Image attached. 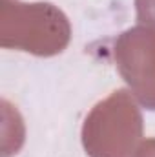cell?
<instances>
[{
	"mask_svg": "<svg viewBox=\"0 0 155 157\" xmlns=\"http://www.w3.org/2000/svg\"><path fill=\"white\" fill-rule=\"evenodd\" d=\"M115 60L137 99L155 110V31L139 26L122 33L115 46Z\"/></svg>",
	"mask_w": 155,
	"mask_h": 157,
	"instance_id": "6da1fadb",
	"label": "cell"
},
{
	"mask_svg": "<svg viewBox=\"0 0 155 157\" xmlns=\"http://www.w3.org/2000/svg\"><path fill=\"white\" fill-rule=\"evenodd\" d=\"M135 7L139 24L155 31V0H135Z\"/></svg>",
	"mask_w": 155,
	"mask_h": 157,
	"instance_id": "7a4b0ae2",
	"label": "cell"
},
{
	"mask_svg": "<svg viewBox=\"0 0 155 157\" xmlns=\"http://www.w3.org/2000/svg\"><path fill=\"white\" fill-rule=\"evenodd\" d=\"M135 157H155V139L146 141V143L135 152Z\"/></svg>",
	"mask_w": 155,
	"mask_h": 157,
	"instance_id": "3957f363",
	"label": "cell"
}]
</instances>
